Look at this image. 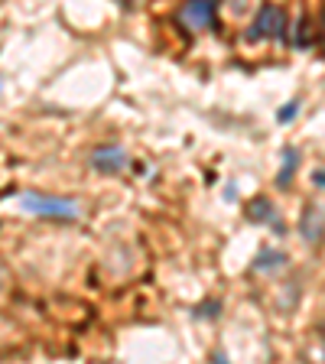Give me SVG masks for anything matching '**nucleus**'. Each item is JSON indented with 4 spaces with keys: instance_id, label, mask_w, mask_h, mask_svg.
I'll return each mask as SVG.
<instances>
[{
    "instance_id": "f257e3e1",
    "label": "nucleus",
    "mask_w": 325,
    "mask_h": 364,
    "mask_svg": "<svg viewBox=\"0 0 325 364\" xmlns=\"http://www.w3.org/2000/svg\"><path fill=\"white\" fill-rule=\"evenodd\" d=\"M30 212L36 215H46V218H78V202H72V198H49V196H36V192H26V196L20 198Z\"/></svg>"
},
{
    "instance_id": "f03ea898",
    "label": "nucleus",
    "mask_w": 325,
    "mask_h": 364,
    "mask_svg": "<svg viewBox=\"0 0 325 364\" xmlns=\"http://www.w3.org/2000/svg\"><path fill=\"white\" fill-rule=\"evenodd\" d=\"M250 36L254 39H267V36H287V14L280 7H264L250 26Z\"/></svg>"
},
{
    "instance_id": "7ed1b4c3",
    "label": "nucleus",
    "mask_w": 325,
    "mask_h": 364,
    "mask_svg": "<svg viewBox=\"0 0 325 364\" xmlns=\"http://www.w3.org/2000/svg\"><path fill=\"white\" fill-rule=\"evenodd\" d=\"M127 153L121 146H98V150L91 153V166L98 169V173H121L127 169Z\"/></svg>"
},
{
    "instance_id": "20e7f679",
    "label": "nucleus",
    "mask_w": 325,
    "mask_h": 364,
    "mask_svg": "<svg viewBox=\"0 0 325 364\" xmlns=\"http://www.w3.org/2000/svg\"><path fill=\"white\" fill-rule=\"evenodd\" d=\"M182 20L208 26V23H215V4H189V7H182Z\"/></svg>"
},
{
    "instance_id": "39448f33",
    "label": "nucleus",
    "mask_w": 325,
    "mask_h": 364,
    "mask_svg": "<svg viewBox=\"0 0 325 364\" xmlns=\"http://www.w3.org/2000/svg\"><path fill=\"white\" fill-rule=\"evenodd\" d=\"M303 237L306 241H319L322 237V212L319 208H306V215H303Z\"/></svg>"
},
{
    "instance_id": "423d86ee",
    "label": "nucleus",
    "mask_w": 325,
    "mask_h": 364,
    "mask_svg": "<svg viewBox=\"0 0 325 364\" xmlns=\"http://www.w3.org/2000/svg\"><path fill=\"white\" fill-rule=\"evenodd\" d=\"M293 169H296V150L289 146L287 153H283V173H280V186H287L289 179H293Z\"/></svg>"
},
{
    "instance_id": "0eeeda50",
    "label": "nucleus",
    "mask_w": 325,
    "mask_h": 364,
    "mask_svg": "<svg viewBox=\"0 0 325 364\" xmlns=\"http://www.w3.org/2000/svg\"><path fill=\"white\" fill-rule=\"evenodd\" d=\"M250 218H264V221H273L270 202H267V198H257V202H250Z\"/></svg>"
},
{
    "instance_id": "6e6552de",
    "label": "nucleus",
    "mask_w": 325,
    "mask_h": 364,
    "mask_svg": "<svg viewBox=\"0 0 325 364\" xmlns=\"http://www.w3.org/2000/svg\"><path fill=\"white\" fill-rule=\"evenodd\" d=\"M283 260H287V257H283L280 250H264V254H260V257H257V267H264V270H270V267L283 264Z\"/></svg>"
},
{
    "instance_id": "1a4fd4ad",
    "label": "nucleus",
    "mask_w": 325,
    "mask_h": 364,
    "mask_svg": "<svg viewBox=\"0 0 325 364\" xmlns=\"http://www.w3.org/2000/svg\"><path fill=\"white\" fill-rule=\"evenodd\" d=\"M293 117H296V101H293L289 107H283V111H280V121H293Z\"/></svg>"
},
{
    "instance_id": "9d476101",
    "label": "nucleus",
    "mask_w": 325,
    "mask_h": 364,
    "mask_svg": "<svg viewBox=\"0 0 325 364\" xmlns=\"http://www.w3.org/2000/svg\"><path fill=\"white\" fill-rule=\"evenodd\" d=\"M212 361H215V364H228V361H225V355H221V351H215V355H212Z\"/></svg>"
}]
</instances>
